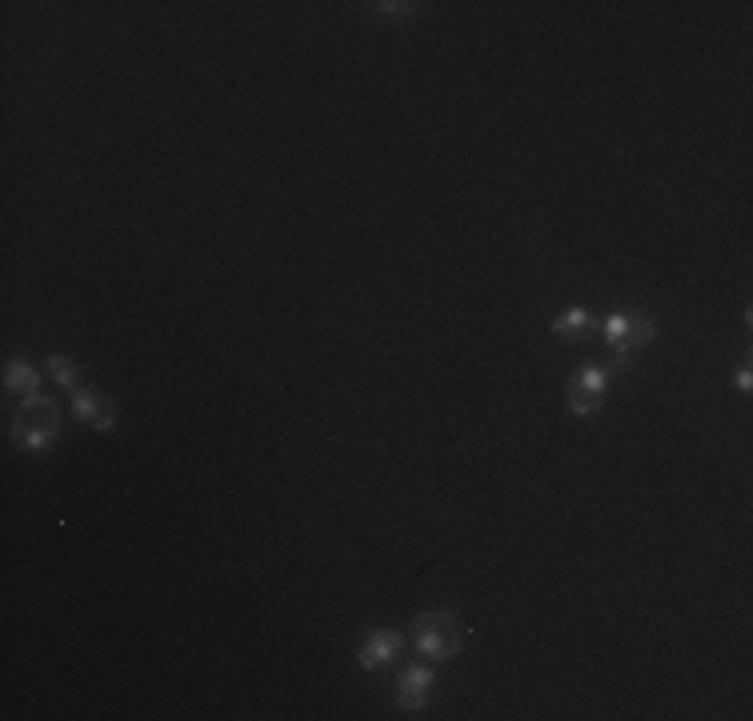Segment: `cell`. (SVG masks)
Segmentation results:
<instances>
[{"instance_id": "6da1fadb", "label": "cell", "mask_w": 753, "mask_h": 721, "mask_svg": "<svg viewBox=\"0 0 753 721\" xmlns=\"http://www.w3.org/2000/svg\"><path fill=\"white\" fill-rule=\"evenodd\" d=\"M12 445L29 457L44 453L49 445L61 441V405L49 397V393H37V397H21V409L9 425Z\"/></svg>"}, {"instance_id": "7a4b0ae2", "label": "cell", "mask_w": 753, "mask_h": 721, "mask_svg": "<svg viewBox=\"0 0 753 721\" xmlns=\"http://www.w3.org/2000/svg\"><path fill=\"white\" fill-rule=\"evenodd\" d=\"M465 645V625L453 610H425L413 621V650L425 661H453Z\"/></svg>"}, {"instance_id": "3957f363", "label": "cell", "mask_w": 753, "mask_h": 721, "mask_svg": "<svg viewBox=\"0 0 753 721\" xmlns=\"http://www.w3.org/2000/svg\"><path fill=\"white\" fill-rule=\"evenodd\" d=\"M602 340L613 349V360L630 365L633 353H642L645 345L657 340V320L645 309H633V313L617 309L610 313V317H602Z\"/></svg>"}, {"instance_id": "277c9868", "label": "cell", "mask_w": 753, "mask_h": 721, "mask_svg": "<svg viewBox=\"0 0 753 721\" xmlns=\"http://www.w3.org/2000/svg\"><path fill=\"white\" fill-rule=\"evenodd\" d=\"M433 690H437V670H433V661H417V665H405L402 678H397V705H402L405 713L429 710Z\"/></svg>"}, {"instance_id": "5b68a950", "label": "cell", "mask_w": 753, "mask_h": 721, "mask_svg": "<svg viewBox=\"0 0 753 721\" xmlns=\"http://www.w3.org/2000/svg\"><path fill=\"white\" fill-rule=\"evenodd\" d=\"M405 633L402 630H389V625H377V630H369L361 638V645H357V665H361L365 673H377L385 670L389 661L402 658L405 650Z\"/></svg>"}, {"instance_id": "8992f818", "label": "cell", "mask_w": 753, "mask_h": 721, "mask_svg": "<svg viewBox=\"0 0 753 721\" xmlns=\"http://www.w3.org/2000/svg\"><path fill=\"white\" fill-rule=\"evenodd\" d=\"M72 417L92 425L97 433L117 429V405H112V397L101 389H89V385H81V389L72 393Z\"/></svg>"}, {"instance_id": "52a82bcc", "label": "cell", "mask_w": 753, "mask_h": 721, "mask_svg": "<svg viewBox=\"0 0 753 721\" xmlns=\"http://www.w3.org/2000/svg\"><path fill=\"white\" fill-rule=\"evenodd\" d=\"M549 333L562 340V345H585V340H593L602 333V320H597L593 309H585V305H569L565 313L553 317Z\"/></svg>"}, {"instance_id": "ba28073f", "label": "cell", "mask_w": 753, "mask_h": 721, "mask_svg": "<svg viewBox=\"0 0 753 721\" xmlns=\"http://www.w3.org/2000/svg\"><path fill=\"white\" fill-rule=\"evenodd\" d=\"M4 389L17 393V397H37L41 393V373L32 369L29 357L4 360Z\"/></svg>"}, {"instance_id": "9c48e42d", "label": "cell", "mask_w": 753, "mask_h": 721, "mask_svg": "<svg viewBox=\"0 0 753 721\" xmlns=\"http://www.w3.org/2000/svg\"><path fill=\"white\" fill-rule=\"evenodd\" d=\"M605 397H610V393H593V389H582L577 381H565V409H569L573 417H593L597 409H605Z\"/></svg>"}, {"instance_id": "30bf717a", "label": "cell", "mask_w": 753, "mask_h": 721, "mask_svg": "<svg viewBox=\"0 0 753 721\" xmlns=\"http://www.w3.org/2000/svg\"><path fill=\"white\" fill-rule=\"evenodd\" d=\"M49 373H52V381H57L61 389H69V393L81 389V365H77L72 357H65V353H52V357H49Z\"/></svg>"}, {"instance_id": "8fae6325", "label": "cell", "mask_w": 753, "mask_h": 721, "mask_svg": "<svg viewBox=\"0 0 753 721\" xmlns=\"http://www.w3.org/2000/svg\"><path fill=\"white\" fill-rule=\"evenodd\" d=\"M373 9H377V17H389V20H413V17H417V9H422V4H405V0H397V4H393V0H377Z\"/></svg>"}, {"instance_id": "7c38bea8", "label": "cell", "mask_w": 753, "mask_h": 721, "mask_svg": "<svg viewBox=\"0 0 753 721\" xmlns=\"http://www.w3.org/2000/svg\"><path fill=\"white\" fill-rule=\"evenodd\" d=\"M737 389H742V393H750V389H753V373H750V365H745V369L737 373Z\"/></svg>"}]
</instances>
